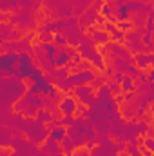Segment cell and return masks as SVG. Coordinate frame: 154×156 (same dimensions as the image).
I'll return each mask as SVG.
<instances>
[{
	"mask_svg": "<svg viewBox=\"0 0 154 156\" xmlns=\"http://www.w3.org/2000/svg\"><path fill=\"white\" fill-rule=\"evenodd\" d=\"M20 129L22 131H26V134L29 136V140L33 142V144H44L45 142V138L49 136V131H47V127L38 122V120H22L20 123Z\"/></svg>",
	"mask_w": 154,
	"mask_h": 156,
	"instance_id": "obj_1",
	"label": "cell"
},
{
	"mask_svg": "<svg viewBox=\"0 0 154 156\" xmlns=\"http://www.w3.org/2000/svg\"><path fill=\"white\" fill-rule=\"evenodd\" d=\"M75 94L83 105H93L96 96H94V89L91 85H76L75 87Z\"/></svg>",
	"mask_w": 154,
	"mask_h": 156,
	"instance_id": "obj_2",
	"label": "cell"
},
{
	"mask_svg": "<svg viewBox=\"0 0 154 156\" xmlns=\"http://www.w3.org/2000/svg\"><path fill=\"white\" fill-rule=\"evenodd\" d=\"M31 38H33V35H27L26 38H20V40H16V42H5V44H2V49L26 53V51L31 49Z\"/></svg>",
	"mask_w": 154,
	"mask_h": 156,
	"instance_id": "obj_3",
	"label": "cell"
},
{
	"mask_svg": "<svg viewBox=\"0 0 154 156\" xmlns=\"http://www.w3.org/2000/svg\"><path fill=\"white\" fill-rule=\"evenodd\" d=\"M73 55H75L73 47H67V45L65 47H58V55L54 56V67H65V66H69Z\"/></svg>",
	"mask_w": 154,
	"mask_h": 156,
	"instance_id": "obj_4",
	"label": "cell"
},
{
	"mask_svg": "<svg viewBox=\"0 0 154 156\" xmlns=\"http://www.w3.org/2000/svg\"><path fill=\"white\" fill-rule=\"evenodd\" d=\"M96 78L94 75V71H78L75 75H71V80H73V83H75V87L76 85H87V83H91L93 80Z\"/></svg>",
	"mask_w": 154,
	"mask_h": 156,
	"instance_id": "obj_5",
	"label": "cell"
},
{
	"mask_svg": "<svg viewBox=\"0 0 154 156\" xmlns=\"http://www.w3.org/2000/svg\"><path fill=\"white\" fill-rule=\"evenodd\" d=\"M76 107H78V104L75 100V96H64L60 100V104H58V109H60L62 115H75Z\"/></svg>",
	"mask_w": 154,
	"mask_h": 156,
	"instance_id": "obj_6",
	"label": "cell"
},
{
	"mask_svg": "<svg viewBox=\"0 0 154 156\" xmlns=\"http://www.w3.org/2000/svg\"><path fill=\"white\" fill-rule=\"evenodd\" d=\"M45 127L49 131V138H53L54 142H60L64 136H67V127H64V125H56L53 122V123H47Z\"/></svg>",
	"mask_w": 154,
	"mask_h": 156,
	"instance_id": "obj_7",
	"label": "cell"
},
{
	"mask_svg": "<svg viewBox=\"0 0 154 156\" xmlns=\"http://www.w3.org/2000/svg\"><path fill=\"white\" fill-rule=\"evenodd\" d=\"M87 33L91 35V38H93L94 44H107V42L111 40V35H109V33H105V31H102V29H94L93 26L87 27Z\"/></svg>",
	"mask_w": 154,
	"mask_h": 156,
	"instance_id": "obj_8",
	"label": "cell"
},
{
	"mask_svg": "<svg viewBox=\"0 0 154 156\" xmlns=\"http://www.w3.org/2000/svg\"><path fill=\"white\" fill-rule=\"evenodd\" d=\"M44 153L47 156H58L62 154V145H58V142H54L53 138H45V142H44V149H42Z\"/></svg>",
	"mask_w": 154,
	"mask_h": 156,
	"instance_id": "obj_9",
	"label": "cell"
},
{
	"mask_svg": "<svg viewBox=\"0 0 154 156\" xmlns=\"http://www.w3.org/2000/svg\"><path fill=\"white\" fill-rule=\"evenodd\" d=\"M152 55L151 53H138L134 58H132V62H134V66L138 67V69H147L151 64H152Z\"/></svg>",
	"mask_w": 154,
	"mask_h": 156,
	"instance_id": "obj_10",
	"label": "cell"
},
{
	"mask_svg": "<svg viewBox=\"0 0 154 156\" xmlns=\"http://www.w3.org/2000/svg\"><path fill=\"white\" fill-rule=\"evenodd\" d=\"M143 33H145L143 27H132L131 31L123 33V40H125V42H136V40H142Z\"/></svg>",
	"mask_w": 154,
	"mask_h": 156,
	"instance_id": "obj_11",
	"label": "cell"
},
{
	"mask_svg": "<svg viewBox=\"0 0 154 156\" xmlns=\"http://www.w3.org/2000/svg\"><path fill=\"white\" fill-rule=\"evenodd\" d=\"M38 47L44 51V55L49 58V60H54V56L58 55V47L51 42V44H38Z\"/></svg>",
	"mask_w": 154,
	"mask_h": 156,
	"instance_id": "obj_12",
	"label": "cell"
},
{
	"mask_svg": "<svg viewBox=\"0 0 154 156\" xmlns=\"http://www.w3.org/2000/svg\"><path fill=\"white\" fill-rule=\"evenodd\" d=\"M56 85H58V89L62 91V93H69L73 87H75V83H73V80H71V76L67 78H60V80H53Z\"/></svg>",
	"mask_w": 154,
	"mask_h": 156,
	"instance_id": "obj_13",
	"label": "cell"
},
{
	"mask_svg": "<svg viewBox=\"0 0 154 156\" xmlns=\"http://www.w3.org/2000/svg\"><path fill=\"white\" fill-rule=\"evenodd\" d=\"M116 7H118V5H116L113 0H111V2H105V4L102 5V9H100V11H102V16H107V18H114Z\"/></svg>",
	"mask_w": 154,
	"mask_h": 156,
	"instance_id": "obj_14",
	"label": "cell"
},
{
	"mask_svg": "<svg viewBox=\"0 0 154 156\" xmlns=\"http://www.w3.org/2000/svg\"><path fill=\"white\" fill-rule=\"evenodd\" d=\"M11 31H13V24H7V22H2L0 24V44H5L9 40Z\"/></svg>",
	"mask_w": 154,
	"mask_h": 156,
	"instance_id": "obj_15",
	"label": "cell"
},
{
	"mask_svg": "<svg viewBox=\"0 0 154 156\" xmlns=\"http://www.w3.org/2000/svg\"><path fill=\"white\" fill-rule=\"evenodd\" d=\"M127 47H129V51L131 53H147V47L143 45V42L142 40H136V42H127Z\"/></svg>",
	"mask_w": 154,
	"mask_h": 156,
	"instance_id": "obj_16",
	"label": "cell"
},
{
	"mask_svg": "<svg viewBox=\"0 0 154 156\" xmlns=\"http://www.w3.org/2000/svg\"><path fill=\"white\" fill-rule=\"evenodd\" d=\"M60 142H62V151H64V154H65V156H73L75 145H73L71 138H69V136H64V138H62Z\"/></svg>",
	"mask_w": 154,
	"mask_h": 156,
	"instance_id": "obj_17",
	"label": "cell"
},
{
	"mask_svg": "<svg viewBox=\"0 0 154 156\" xmlns=\"http://www.w3.org/2000/svg\"><path fill=\"white\" fill-rule=\"evenodd\" d=\"M113 98V94H111V91H109V87L103 83V85H100L98 87V100H102V102H107V100H111Z\"/></svg>",
	"mask_w": 154,
	"mask_h": 156,
	"instance_id": "obj_18",
	"label": "cell"
},
{
	"mask_svg": "<svg viewBox=\"0 0 154 156\" xmlns=\"http://www.w3.org/2000/svg\"><path fill=\"white\" fill-rule=\"evenodd\" d=\"M35 116H37V120H38V122H42V123H49V122H53L51 113H49V111H45V109H38Z\"/></svg>",
	"mask_w": 154,
	"mask_h": 156,
	"instance_id": "obj_19",
	"label": "cell"
},
{
	"mask_svg": "<svg viewBox=\"0 0 154 156\" xmlns=\"http://www.w3.org/2000/svg\"><path fill=\"white\" fill-rule=\"evenodd\" d=\"M120 89H121V91H125V93L134 91V82H132V78L125 75V78H123V80H121V83H120Z\"/></svg>",
	"mask_w": 154,
	"mask_h": 156,
	"instance_id": "obj_20",
	"label": "cell"
},
{
	"mask_svg": "<svg viewBox=\"0 0 154 156\" xmlns=\"http://www.w3.org/2000/svg\"><path fill=\"white\" fill-rule=\"evenodd\" d=\"M56 125H64V127H71L75 123V116L73 115H62V118L58 122H54Z\"/></svg>",
	"mask_w": 154,
	"mask_h": 156,
	"instance_id": "obj_21",
	"label": "cell"
},
{
	"mask_svg": "<svg viewBox=\"0 0 154 156\" xmlns=\"http://www.w3.org/2000/svg\"><path fill=\"white\" fill-rule=\"evenodd\" d=\"M132 27H134V26H132L131 20H120V22H116V29H120V31H123V33L131 31Z\"/></svg>",
	"mask_w": 154,
	"mask_h": 156,
	"instance_id": "obj_22",
	"label": "cell"
},
{
	"mask_svg": "<svg viewBox=\"0 0 154 156\" xmlns=\"http://www.w3.org/2000/svg\"><path fill=\"white\" fill-rule=\"evenodd\" d=\"M53 44H54L56 47H65V45H67V40L64 38L60 33H54V35H53Z\"/></svg>",
	"mask_w": 154,
	"mask_h": 156,
	"instance_id": "obj_23",
	"label": "cell"
},
{
	"mask_svg": "<svg viewBox=\"0 0 154 156\" xmlns=\"http://www.w3.org/2000/svg\"><path fill=\"white\" fill-rule=\"evenodd\" d=\"M107 87H109V91H111V94H120V83H116V82H113V80H107V83H105Z\"/></svg>",
	"mask_w": 154,
	"mask_h": 156,
	"instance_id": "obj_24",
	"label": "cell"
},
{
	"mask_svg": "<svg viewBox=\"0 0 154 156\" xmlns=\"http://www.w3.org/2000/svg\"><path fill=\"white\" fill-rule=\"evenodd\" d=\"M53 35H54V33H40L38 42L40 44H51V42H53Z\"/></svg>",
	"mask_w": 154,
	"mask_h": 156,
	"instance_id": "obj_25",
	"label": "cell"
},
{
	"mask_svg": "<svg viewBox=\"0 0 154 156\" xmlns=\"http://www.w3.org/2000/svg\"><path fill=\"white\" fill-rule=\"evenodd\" d=\"M75 69H76V73L78 71H89V69H91V62H89V60H82Z\"/></svg>",
	"mask_w": 154,
	"mask_h": 156,
	"instance_id": "obj_26",
	"label": "cell"
},
{
	"mask_svg": "<svg viewBox=\"0 0 154 156\" xmlns=\"http://www.w3.org/2000/svg\"><path fill=\"white\" fill-rule=\"evenodd\" d=\"M105 82H107V78H105V76H96L93 82H91V83H93L91 87H93V89H98V87H100V85H103Z\"/></svg>",
	"mask_w": 154,
	"mask_h": 156,
	"instance_id": "obj_27",
	"label": "cell"
},
{
	"mask_svg": "<svg viewBox=\"0 0 154 156\" xmlns=\"http://www.w3.org/2000/svg\"><path fill=\"white\" fill-rule=\"evenodd\" d=\"M136 129H138V134H145L147 129H149V123H147V122H140V123L136 125Z\"/></svg>",
	"mask_w": 154,
	"mask_h": 156,
	"instance_id": "obj_28",
	"label": "cell"
},
{
	"mask_svg": "<svg viewBox=\"0 0 154 156\" xmlns=\"http://www.w3.org/2000/svg\"><path fill=\"white\" fill-rule=\"evenodd\" d=\"M103 4H105V2H103V0H93V2H91V5H89V7H91V9H94V11H96V13H98V11H100V9H102V5H103Z\"/></svg>",
	"mask_w": 154,
	"mask_h": 156,
	"instance_id": "obj_29",
	"label": "cell"
},
{
	"mask_svg": "<svg viewBox=\"0 0 154 156\" xmlns=\"http://www.w3.org/2000/svg\"><path fill=\"white\" fill-rule=\"evenodd\" d=\"M121 40H123V31L116 29L114 33L111 35V42H121Z\"/></svg>",
	"mask_w": 154,
	"mask_h": 156,
	"instance_id": "obj_30",
	"label": "cell"
},
{
	"mask_svg": "<svg viewBox=\"0 0 154 156\" xmlns=\"http://www.w3.org/2000/svg\"><path fill=\"white\" fill-rule=\"evenodd\" d=\"M103 27H105V33H109V35H113V33L116 31V24L114 22H105Z\"/></svg>",
	"mask_w": 154,
	"mask_h": 156,
	"instance_id": "obj_31",
	"label": "cell"
},
{
	"mask_svg": "<svg viewBox=\"0 0 154 156\" xmlns=\"http://www.w3.org/2000/svg\"><path fill=\"white\" fill-rule=\"evenodd\" d=\"M143 145H145V149L152 151V149H154V142H152V138H149V136H147V140L143 142Z\"/></svg>",
	"mask_w": 154,
	"mask_h": 156,
	"instance_id": "obj_32",
	"label": "cell"
},
{
	"mask_svg": "<svg viewBox=\"0 0 154 156\" xmlns=\"http://www.w3.org/2000/svg\"><path fill=\"white\" fill-rule=\"evenodd\" d=\"M94 20H96L98 24H102V26H103V24L107 22V20H105V16H102V15H96V18H94Z\"/></svg>",
	"mask_w": 154,
	"mask_h": 156,
	"instance_id": "obj_33",
	"label": "cell"
},
{
	"mask_svg": "<svg viewBox=\"0 0 154 156\" xmlns=\"http://www.w3.org/2000/svg\"><path fill=\"white\" fill-rule=\"evenodd\" d=\"M103 2H111V0H103Z\"/></svg>",
	"mask_w": 154,
	"mask_h": 156,
	"instance_id": "obj_34",
	"label": "cell"
},
{
	"mask_svg": "<svg viewBox=\"0 0 154 156\" xmlns=\"http://www.w3.org/2000/svg\"><path fill=\"white\" fill-rule=\"evenodd\" d=\"M58 156H65V154H58Z\"/></svg>",
	"mask_w": 154,
	"mask_h": 156,
	"instance_id": "obj_35",
	"label": "cell"
},
{
	"mask_svg": "<svg viewBox=\"0 0 154 156\" xmlns=\"http://www.w3.org/2000/svg\"><path fill=\"white\" fill-rule=\"evenodd\" d=\"M89 2H93V0H89Z\"/></svg>",
	"mask_w": 154,
	"mask_h": 156,
	"instance_id": "obj_36",
	"label": "cell"
}]
</instances>
